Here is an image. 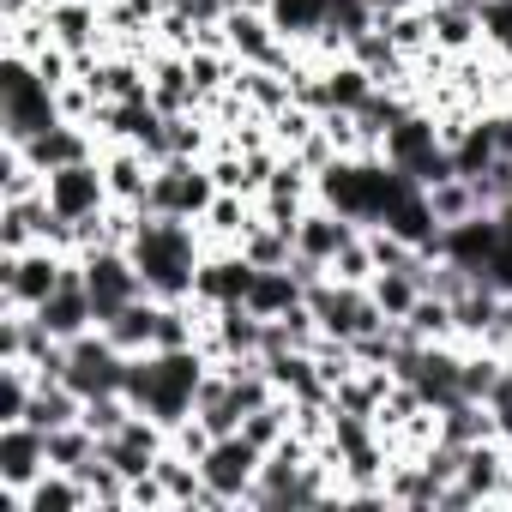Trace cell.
<instances>
[{
    "label": "cell",
    "instance_id": "6da1fadb",
    "mask_svg": "<svg viewBox=\"0 0 512 512\" xmlns=\"http://www.w3.org/2000/svg\"><path fill=\"white\" fill-rule=\"evenodd\" d=\"M133 266H139V278H145V296H157V302H181V296H193V272H199V260H205V235H199V223H187V217H139V235H133Z\"/></svg>",
    "mask_w": 512,
    "mask_h": 512
},
{
    "label": "cell",
    "instance_id": "7a4b0ae2",
    "mask_svg": "<svg viewBox=\"0 0 512 512\" xmlns=\"http://www.w3.org/2000/svg\"><path fill=\"white\" fill-rule=\"evenodd\" d=\"M55 121L61 109H55V91L37 79V67L19 55H0V145H31Z\"/></svg>",
    "mask_w": 512,
    "mask_h": 512
},
{
    "label": "cell",
    "instance_id": "3957f363",
    "mask_svg": "<svg viewBox=\"0 0 512 512\" xmlns=\"http://www.w3.org/2000/svg\"><path fill=\"white\" fill-rule=\"evenodd\" d=\"M211 199H217V181H211L205 157H163V163H157V175H151V193H145V205H139V211L199 223Z\"/></svg>",
    "mask_w": 512,
    "mask_h": 512
},
{
    "label": "cell",
    "instance_id": "277c9868",
    "mask_svg": "<svg viewBox=\"0 0 512 512\" xmlns=\"http://www.w3.org/2000/svg\"><path fill=\"white\" fill-rule=\"evenodd\" d=\"M67 260L73 253H61L49 241H37L25 253H0V308H43L61 290Z\"/></svg>",
    "mask_w": 512,
    "mask_h": 512
},
{
    "label": "cell",
    "instance_id": "5b68a950",
    "mask_svg": "<svg viewBox=\"0 0 512 512\" xmlns=\"http://www.w3.org/2000/svg\"><path fill=\"white\" fill-rule=\"evenodd\" d=\"M308 308H314L320 332H326V338H344V344H356V338H368V332L386 326V314H380V302L368 296V284H338L332 272H326L320 284H308Z\"/></svg>",
    "mask_w": 512,
    "mask_h": 512
},
{
    "label": "cell",
    "instance_id": "8992f818",
    "mask_svg": "<svg viewBox=\"0 0 512 512\" xmlns=\"http://www.w3.org/2000/svg\"><path fill=\"white\" fill-rule=\"evenodd\" d=\"M49 470V434L31 422L0 428V512H25V488Z\"/></svg>",
    "mask_w": 512,
    "mask_h": 512
},
{
    "label": "cell",
    "instance_id": "52a82bcc",
    "mask_svg": "<svg viewBox=\"0 0 512 512\" xmlns=\"http://www.w3.org/2000/svg\"><path fill=\"white\" fill-rule=\"evenodd\" d=\"M199 470H205V482L241 512L247 494H253V482H260V470H266V452L253 446L247 434H223V440H211V452L199 458Z\"/></svg>",
    "mask_w": 512,
    "mask_h": 512
},
{
    "label": "cell",
    "instance_id": "ba28073f",
    "mask_svg": "<svg viewBox=\"0 0 512 512\" xmlns=\"http://www.w3.org/2000/svg\"><path fill=\"white\" fill-rule=\"evenodd\" d=\"M127 350L109 344V332H85L67 344V386L79 398H97V392H127Z\"/></svg>",
    "mask_w": 512,
    "mask_h": 512
},
{
    "label": "cell",
    "instance_id": "9c48e42d",
    "mask_svg": "<svg viewBox=\"0 0 512 512\" xmlns=\"http://www.w3.org/2000/svg\"><path fill=\"white\" fill-rule=\"evenodd\" d=\"M79 260H85V290L97 302V326L115 308H127V302L145 296V278H139V266H133L127 247H91V253H79Z\"/></svg>",
    "mask_w": 512,
    "mask_h": 512
},
{
    "label": "cell",
    "instance_id": "30bf717a",
    "mask_svg": "<svg viewBox=\"0 0 512 512\" xmlns=\"http://www.w3.org/2000/svg\"><path fill=\"white\" fill-rule=\"evenodd\" d=\"M500 241H506L500 211H476V217L440 229V253H434V260H458V266H470L476 278H488V266L500 260Z\"/></svg>",
    "mask_w": 512,
    "mask_h": 512
},
{
    "label": "cell",
    "instance_id": "8fae6325",
    "mask_svg": "<svg viewBox=\"0 0 512 512\" xmlns=\"http://www.w3.org/2000/svg\"><path fill=\"white\" fill-rule=\"evenodd\" d=\"M253 266L241 247H205V260H199V272H193V296L205 302V308H229V302H247V290H253Z\"/></svg>",
    "mask_w": 512,
    "mask_h": 512
},
{
    "label": "cell",
    "instance_id": "7c38bea8",
    "mask_svg": "<svg viewBox=\"0 0 512 512\" xmlns=\"http://www.w3.org/2000/svg\"><path fill=\"white\" fill-rule=\"evenodd\" d=\"M43 193H49V205H55L61 217H97V211H109V205H115L97 157L67 163V169H49V187H43Z\"/></svg>",
    "mask_w": 512,
    "mask_h": 512
},
{
    "label": "cell",
    "instance_id": "4fadbf2b",
    "mask_svg": "<svg viewBox=\"0 0 512 512\" xmlns=\"http://www.w3.org/2000/svg\"><path fill=\"white\" fill-rule=\"evenodd\" d=\"M43 19H49L55 43L73 49L79 61H85V55H109V19H103L97 0H49Z\"/></svg>",
    "mask_w": 512,
    "mask_h": 512
},
{
    "label": "cell",
    "instance_id": "5bb4252c",
    "mask_svg": "<svg viewBox=\"0 0 512 512\" xmlns=\"http://www.w3.org/2000/svg\"><path fill=\"white\" fill-rule=\"evenodd\" d=\"M512 470V446L500 434L464 446V464H458V488L470 494V506H500V482Z\"/></svg>",
    "mask_w": 512,
    "mask_h": 512
},
{
    "label": "cell",
    "instance_id": "9a60e30c",
    "mask_svg": "<svg viewBox=\"0 0 512 512\" xmlns=\"http://www.w3.org/2000/svg\"><path fill=\"white\" fill-rule=\"evenodd\" d=\"M362 235V223L356 217H344V211H332V205H308L302 211V223H296V253L302 260H314V266H332V253L344 247V241H356Z\"/></svg>",
    "mask_w": 512,
    "mask_h": 512
},
{
    "label": "cell",
    "instance_id": "2e32d148",
    "mask_svg": "<svg viewBox=\"0 0 512 512\" xmlns=\"http://www.w3.org/2000/svg\"><path fill=\"white\" fill-rule=\"evenodd\" d=\"M145 73H151V103L163 109V115H187V109H199V91H193V73H187V55L181 49H151V61H145Z\"/></svg>",
    "mask_w": 512,
    "mask_h": 512
},
{
    "label": "cell",
    "instance_id": "e0dca14e",
    "mask_svg": "<svg viewBox=\"0 0 512 512\" xmlns=\"http://www.w3.org/2000/svg\"><path fill=\"white\" fill-rule=\"evenodd\" d=\"M97 163H103V181H109V199H115V205H145L157 163H151L139 145H103Z\"/></svg>",
    "mask_w": 512,
    "mask_h": 512
},
{
    "label": "cell",
    "instance_id": "ac0fdd59",
    "mask_svg": "<svg viewBox=\"0 0 512 512\" xmlns=\"http://www.w3.org/2000/svg\"><path fill=\"white\" fill-rule=\"evenodd\" d=\"M103 151V139L91 133V127H79V121H55L49 133H37L31 145H25V157L49 175V169H67V163H85V157H97Z\"/></svg>",
    "mask_w": 512,
    "mask_h": 512
},
{
    "label": "cell",
    "instance_id": "d6986e66",
    "mask_svg": "<svg viewBox=\"0 0 512 512\" xmlns=\"http://www.w3.org/2000/svg\"><path fill=\"white\" fill-rule=\"evenodd\" d=\"M253 223H260V199L253 193H217L199 217V235H205V247H241V235Z\"/></svg>",
    "mask_w": 512,
    "mask_h": 512
},
{
    "label": "cell",
    "instance_id": "ffe728a7",
    "mask_svg": "<svg viewBox=\"0 0 512 512\" xmlns=\"http://www.w3.org/2000/svg\"><path fill=\"white\" fill-rule=\"evenodd\" d=\"M49 193L37 199H0V253H25L43 241V223H49Z\"/></svg>",
    "mask_w": 512,
    "mask_h": 512
},
{
    "label": "cell",
    "instance_id": "44dd1931",
    "mask_svg": "<svg viewBox=\"0 0 512 512\" xmlns=\"http://www.w3.org/2000/svg\"><path fill=\"white\" fill-rule=\"evenodd\" d=\"M193 416L223 440V434H241V404H235V386H229V374L223 368H211L205 380H199V392H193Z\"/></svg>",
    "mask_w": 512,
    "mask_h": 512
},
{
    "label": "cell",
    "instance_id": "7402d4cb",
    "mask_svg": "<svg viewBox=\"0 0 512 512\" xmlns=\"http://www.w3.org/2000/svg\"><path fill=\"white\" fill-rule=\"evenodd\" d=\"M25 512H91V488L73 470H43L25 488Z\"/></svg>",
    "mask_w": 512,
    "mask_h": 512
},
{
    "label": "cell",
    "instance_id": "603a6c76",
    "mask_svg": "<svg viewBox=\"0 0 512 512\" xmlns=\"http://www.w3.org/2000/svg\"><path fill=\"white\" fill-rule=\"evenodd\" d=\"M296 302H308V284L290 272V266H272V272H253V290H247V308L260 320H278L290 314Z\"/></svg>",
    "mask_w": 512,
    "mask_h": 512
},
{
    "label": "cell",
    "instance_id": "cb8c5ba5",
    "mask_svg": "<svg viewBox=\"0 0 512 512\" xmlns=\"http://www.w3.org/2000/svg\"><path fill=\"white\" fill-rule=\"evenodd\" d=\"M452 314H458V344H488L494 314H500V284H494V278H476V284L452 302Z\"/></svg>",
    "mask_w": 512,
    "mask_h": 512
},
{
    "label": "cell",
    "instance_id": "d4e9b609",
    "mask_svg": "<svg viewBox=\"0 0 512 512\" xmlns=\"http://www.w3.org/2000/svg\"><path fill=\"white\" fill-rule=\"evenodd\" d=\"M434 13V49L440 55H470V49H482L488 37H482V13L470 7V0H458V7H428Z\"/></svg>",
    "mask_w": 512,
    "mask_h": 512
},
{
    "label": "cell",
    "instance_id": "484cf974",
    "mask_svg": "<svg viewBox=\"0 0 512 512\" xmlns=\"http://www.w3.org/2000/svg\"><path fill=\"white\" fill-rule=\"evenodd\" d=\"M151 320H157V296H139V302L115 308L97 332H109V344L127 356H151Z\"/></svg>",
    "mask_w": 512,
    "mask_h": 512
},
{
    "label": "cell",
    "instance_id": "4316f807",
    "mask_svg": "<svg viewBox=\"0 0 512 512\" xmlns=\"http://www.w3.org/2000/svg\"><path fill=\"white\" fill-rule=\"evenodd\" d=\"M79 416H85V398H79L67 380H37L31 410H25V422H31V428L55 434V428H67V422H79Z\"/></svg>",
    "mask_w": 512,
    "mask_h": 512
},
{
    "label": "cell",
    "instance_id": "83f0119b",
    "mask_svg": "<svg viewBox=\"0 0 512 512\" xmlns=\"http://www.w3.org/2000/svg\"><path fill=\"white\" fill-rule=\"evenodd\" d=\"M416 344H458V314H452V302L446 296H434V290H422V302L398 320Z\"/></svg>",
    "mask_w": 512,
    "mask_h": 512
},
{
    "label": "cell",
    "instance_id": "f1b7e54d",
    "mask_svg": "<svg viewBox=\"0 0 512 512\" xmlns=\"http://www.w3.org/2000/svg\"><path fill=\"white\" fill-rule=\"evenodd\" d=\"M428 193V211H434V223L446 229V223H464V217H476L482 211V199H476V187H470V175H446V181H434V187H422Z\"/></svg>",
    "mask_w": 512,
    "mask_h": 512
},
{
    "label": "cell",
    "instance_id": "f546056e",
    "mask_svg": "<svg viewBox=\"0 0 512 512\" xmlns=\"http://www.w3.org/2000/svg\"><path fill=\"white\" fill-rule=\"evenodd\" d=\"M326 7L332 0H272V25L284 31V43H314L326 31Z\"/></svg>",
    "mask_w": 512,
    "mask_h": 512
},
{
    "label": "cell",
    "instance_id": "4dcf8cb0",
    "mask_svg": "<svg viewBox=\"0 0 512 512\" xmlns=\"http://www.w3.org/2000/svg\"><path fill=\"white\" fill-rule=\"evenodd\" d=\"M241 253H247V260L260 266V272H272V266H290V260H296V235L260 217V223H253V229L241 235Z\"/></svg>",
    "mask_w": 512,
    "mask_h": 512
},
{
    "label": "cell",
    "instance_id": "1f68e13d",
    "mask_svg": "<svg viewBox=\"0 0 512 512\" xmlns=\"http://www.w3.org/2000/svg\"><path fill=\"white\" fill-rule=\"evenodd\" d=\"M49 175L25 157V145H0V199H37Z\"/></svg>",
    "mask_w": 512,
    "mask_h": 512
},
{
    "label": "cell",
    "instance_id": "d6a6232c",
    "mask_svg": "<svg viewBox=\"0 0 512 512\" xmlns=\"http://www.w3.org/2000/svg\"><path fill=\"white\" fill-rule=\"evenodd\" d=\"M97 446H103V440H97L85 422H67V428L49 434V470H73V476H79V470L97 458Z\"/></svg>",
    "mask_w": 512,
    "mask_h": 512
},
{
    "label": "cell",
    "instance_id": "836d02e7",
    "mask_svg": "<svg viewBox=\"0 0 512 512\" xmlns=\"http://www.w3.org/2000/svg\"><path fill=\"white\" fill-rule=\"evenodd\" d=\"M368 296L380 302V314H386V320H404V314L422 302V278H416V272H374Z\"/></svg>",
    "mask_w": 512,
    "mask_h": 512
},
{
    "label": "cell",
    "instance_id": "e575fe53",
    "mask_svg": "<svg viewBox=\"0 0 512 512\" xmlns=\"http://www.w3.org/2000/svg\"><path fill=\"white\" fill-rule=\"evenodd\" d=\"M31 392H37V368H31V362H0V428H7V422H25Z\"/></svg>",
    "mask_w": 512,
    "mask_h": 512
},
{
    "label": "cell",
    "instance_id": "d590c367",
    "mask_svg": "<svg viewBox=\"0 0 512 512\" xmlns=\"http://www.w3.org/2000/svg\"><path fill=\"white\" fill-rule=\"evenodd\" d=\"M290 410H296V398H290V392H278L272 404H260V410H253V416L241 422V434H247L253 446H260V452H272V446L290 434Z\"/></svg>",
    "mask_w": 512,
    "mask_h": 512
},
{
    "label": "cell",
    "instance_id": "8d00e7d4",
    "mask_svg": "<svg viewBox=\"0 0 512 512\" xmlns=\"http://www.w3.org/2000/svg\"><path fill=\"white\" fill-rule=\"evenodd\" d=\"M380 25L392 31V43H398L410 61L434 49V13H428V7H404V13H392V19H380Z\"/></svg>",
    "mask_w": 512,
    "mask_h": 512
},
{
    "label": "cell",
    "instance_id": "74e56055",
    "mask_svg": "<svg viewBox=\"0 0 512 512\" xmlns=\"http://www.w3.org/2000/svg\"><path fill=\"white\" fill-rule=\"evenodd\" d=\"M127 416H133V398L127 392H97V398H85V428L97 434V440H109V434H121L127 428Z\"/></svg>",
    "mask_w": 512,
    "mask_h": 512
},
{
    "label": "cell",
    "instance_id": "f35d334b",
    "mask_svg": "<svg viewBox=\"0 0 512 512\" xmlns=\"http://www.w3.org/2000/svg\"><path fill=\"white\" fill-rule=\"evenodd\" d=\"M49 43H55V31H49V19H43V13H37V19H13V25H0V49L19 55V61H37Z\"/></svg>",
    "mask_w": 512,
    "mask_h": 512
},
{
    "label": "cell",
    "instance_id": "ab89813d",
    "mask_svg": "<svg viewBox=\"0 0 512 512\" xmlns=\"http://www.w3.org/2000/svg\"><path fill=\"white\" fill-rule=\"evenodd\" d=\"M416 410H428V398H422V392H416L410 380H398V386L386 392V404L374 410V428H380V434L392 440V434H398V428H404V422H410Z\"/></svg>",
    "mask_w": 512,
    "mask_h": 512
},
{
    "label": "cell",
    "instance_id": "60d3db41",
    "mask_svg": "<svg viewBox=\"0 0 512 512\" xmlns=\"http://www.w3.org/2000/svg\"><path fill=\"white\" fill-rule=\"evenodd\" d=\"M338 284H374V253H368V235H356V241H344L338 253H332V266H326Z\"/></svg>",
    "mask_w": 512,
    "mask_h": 512
},
{
    "label": "cell",
    "instance_id": "b9f144b4",
    "mask_svg": "<svg viewBox=\"0 0 512 512\" xmlns=\"http://www.w3.org/2000/svg\"><path fill=\"white\" fill-rule=\"evenodd\" d=\"M314 133H320V115H314L308 103H290V109L272 115V145H278V151H296V145L314 139Z\"/></svg>",
    "mask_w": 512,
    "mask_h": 512
},
{
    "label": "cell",
    "instance_id": "7bdbcfd3",
    "mask_svg": "<svg viewBox=\"0 0 512 512\" xmlns=\"http://www.w3.org/2000/svg\"><path fill=\"white\" fill-rule=\"evenodd\" d=\"M127 512H175V500H169V488H163L157 470H145V476L127 482Z\"/></svg>",
    "mask_w": 512,
    "mask_h": 512
},
{
    "label": "cell",
    "instance_id": "ee69618b",
    "mask_svg": "<svg viewBox=\"0 0 512 512\" xmlns=\"http://www.w3.org/2000/svg\"><path fill=\"white\" fill-rule=\"evenodd\" d=\"M368 25H374V7H368V0H332V7H326V31H338L344 43L362 37Z\"/></svg>",
    "mask_w": 512,
    "mask_h": 512
},
{
    "label": "cell",
    "instance_id": "f6af8a7d",
    "mask_svg": "<svg viewBox=\"0 0 512 512\" xmlns=\"http://www.w3.org/2000/svg\"><path fill=\"white\" fill-rule=\"evenodd\" d=\"M97 103H103V97H97L85 79H73V85H61V91H55V109H61V121H79V127H91Z\"/></svg>",
    "mask_w": 512,
    "mask_h": 512
},
{
    "label": "cell",
    "instance_id": "bcb514c9",
    "mask_svg": "<svg viewBox=\"0 0 512 512\" xmlns=\"http://www.w3.org/2000/svg\"><path fill=\"white\" fill-rule=\"evenodd\" d=\"M482 37L488 49H512V0H482Z\"/></svg>",
    "mask_w": 512,
    "mask_h": 512
},
{
    "label": "cell",
    "instance_id": "7dc6e473",
    "mask_svg": "<svg viewBox=\"0 0 512 512\" xmlns=\"http://www.w3.org/2000/svg\"><path fill=\"white\" fill-rule=\"evenodd\" d=\"M211 440H217V434H211L199 416H187V422L169 434V446H175V452H187V458H205V452H211Z\"/></svg>",
    "mask_w": 512,
    "mask_h": 512
},
{
    "label": "cell",
    "instance_id": "c3c4849f",
    "mask_svg": "<svg viewBox=\"0 0 512 512\" xmlns=\"http://www.w3.org/2000/svg\"><path fill=\"white\" fill-rule=\"evenodd\" d=\"M290 157H302V163L320 175V169H332V163H338V145H332V139H326V127H320V133H314V139H302Z\"/></svg>",
    "mask_w": 512,
    "mask_h": 512
},
{
    "label": "cell",
    "instance_id": "681fc988",
    "mask_svg": "<svg viewBox=\"0 0 512 512\" xmlns=\"http://www.w3.org/2000/svg\"><path fill=\"white\" fill-rule=\"evenodd\" d=\"M49 7V0H0V25H13V19H37Z\"/></svg>",
    "mask_w": 512,
    "mask_h": 512
},
{
    "label": "cell",
    "instance_id": "f907efd6",
    "mask_svg": "<svg viewBox=\"0 0 512 512\" xmlns=\"http://www.w3.org/2000/svg\"><path fill=\"white\" fill-rule=\"evenodd\" d=\"M374 7V19H392V13H404V7H422V0H368Z\"/></svg>",
    "mask_w": 512,
    "mask_h": 512
},
{
    "label": "cell",
    "instance_id": "816d5d0a",
    "mask_svg": "<svg viewBox=\"0 0 512 512\" xmlns=\"http://www.w3.org/2000/svg\"><path fill=\"white\" fill-rule=\"evenodd\" d=\"M500 362H506V368H512V338H506V344H500Z\"/></svg>",
    "mask_w": 512,
    "mask_h": 512
},
{
    "label": "cell",
    "instance_id": "f5cc1de1",
    "mask_svg": "<svg viewBox=\"0 0 512 512\" xmlns=\"http://www.w3.org/2000/svg\"><path fill=\"white\" fill-rule=\"evenodd\" d=\"M500 55H506V61H512V49H500Z\"/></svg>",
    "mask_w": 512,
    "mask_h": 512
}]
</instances>
